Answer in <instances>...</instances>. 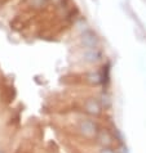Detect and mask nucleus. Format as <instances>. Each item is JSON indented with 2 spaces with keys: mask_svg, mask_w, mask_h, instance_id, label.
<instances>
[{
  "mask_svg": "<svg viewBox=\"0 0 146 153\" xmlns=\"http://www.w3.org/2000/svg\"><path fill=\"white\" fill-rule=\"evenodd\" d=\"M84 111L89 114H100L101 112V104L96 99H88L84 103Z\"/></svg>",
  "mask_w": 146,
  "mask_h": 153,
  "instance_id": "nucleus-3",
  "label": "nucleus"
},
{
  "mask_svg": "<svg viewBox=\"0 0 146 153\" xmlns=\"http://www.w3.org/2000/svg\"><path fill=\"white\" fill-rule=\"evenodd\" d=\"M48 5H50L49 0H22V3H21V7H23L25 10H30V12H38L45 9Z\"/></svg>",
  "mask_w": 146,
  "mask_h": 153,
  "instance_id": "nucleus-2",
  "label": "nucleus"
},
{
  "mask_svg": "<svg viewBox=\"0 0 146 153\" xmlns=\"http://www.w3.org/2000/svg\"><path fill=\"white\" fill-rule=\"evenodd\" d=\"M65 0H49V3L52 4V5H54V7H57V5H59V4H62Z\"/></svg>",
  "mask_w": 146,
  "mask_h": 153,
  "instance_id": "nucleus-6",
  "label": "nucleus"
},
{
  "mask_svg": "<svg viewBox=\"0 0 146 153\" xmlns=\"http://www.w3.org/2000/svg\"><path fill=\"white\" fill-rule=\"evenodd\" d=\"M97 139H98V143H100L102 147H111L114 144V138L105 130H101L100 133H98Z\"/></svg>",
  "mask_w": 146,
  "mask_h": 153,
  "instance_id": "nucleus-4",
  "label": "nucleus"
},
{
  "mask_svg": "<svg viewBox=\"0 0 146 153\" xmlns=\"http://www.w3.org/2000/svg\"><path fill=\"white\" fill-rule=\"evenodd\" d=\"M79 133L81 134V137H84L85 139L92 140L94 138H97L98 135V126L93 120H81L79 124Z\"/></svg>",
  "mask_w": 146,
  "mask_h": 153,
  "instance_id": "nucleus-1",
  "label": "nucleus"
},
{
  "mask_svg": "<svg viewBox=\"0 0 146 153\" xmlns=\"http://www.w3.org/2000/svg\"><path fill=\"white\" fill-rule=\"evenodd\" d=\"M100 153H115L113 149H111V147H104L100 151Z\"/></svg>",
  "mask_w": 146,
  "mask_h": 153,
  "instance_id": "nucleus-5",
  "label": "nucleus"
},
{
  "mask_svg": "<svg viewBox=\"0 0 146 153\" xmlns=\"http://www.w3.org/2000/svg\"><path fill=\"white\" fill-rule=\"evenodd\" d=\"M8 0H0V4H4V3H7Z\"/></svg>",
  "mask_w": 146,
  "mask_h": 153,
  "instance_id": "nucleus-7",
  "label": "nucleus"
},
{
  "mask_svg": "<svg viewBox=\"0 0 146 153\" xmlns=\"http://www.w3.org/2000/svg\"><path fill=\"white\" fill-rule=\"evenodd\" d=\"M0 153H5V152H4V151H0Z\"/></svg>",
  "mask_w": 146,
  "mask_h": 153,
  "instance_id": "nucleus-8",
  "label": "nucleus"
}]
</instances>
